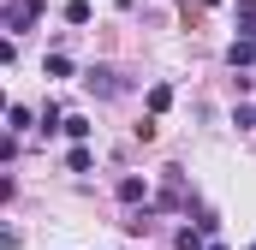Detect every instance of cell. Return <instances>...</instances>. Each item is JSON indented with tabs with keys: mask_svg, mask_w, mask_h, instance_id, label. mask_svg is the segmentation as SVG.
I'll return each instance as SVG.
<instances>
[{
	"mask_svg": "<svg viewBox=\"0 0 256 250\" xmlns=\"http://www.w3.org/2000/svg\"><path fill=\"white\" fill-rule=\"evenodd\" d=\"M226 66H232V72L256 66V36H232V42H226Z\"/></svg>",
	"mask_w": 256,
	"mask_h": 250,
	"instance_id": "obj_3",
	"label": "cell"
},
{
	"mask_svg": "<svg viewBox=\"0 0 256 250\" xmlns=\"http://www.w3.org/2000/svg\"><path fill=\"white\" fill-rule=\"evenodd\" d=\"M90 161H96V155H90L84 143H72V155H66V167H72V173H90Z\"/></svg>",
	"mask_w": 256,
	"mask_h": 250,
	"instance_id": "obj_11",
	"label": "cell"
},
{
	"mask_svg": "<svg viewBox=\"0 0 256 250\" xmlns=\"http://www.w3.org/2000/svg\"><path fill=\"white\" fill-rule=\"evenodd\" d=\"M6 120H12V131H30V108H18V102H12V108H6Z\"/></svg>",
	"mask_w": 256,
	"mask_h": 250,
	"instance_id": "obj_13",
	"label": "cell"
},
{
	"mask_svg": "<svg viewBox=\"0 0 256 250\" xmlns=\"http://www.w3.org/2000/svg\"><path fill=\"white\" fill-rule=\"evenodd\" d=\"M66 24H90V0H66Z\"/></svg>",
	"mask_w": 256,
	"mask_h": 250,
	"instance_id": "obj_12",
	"label": "cell"
},
{
	"mask_svg": "<svg viewBox=\"0 0 256 250\" xmlns=\"http://www.w3.org/2000/svg\"><path fill=\"white\" fill-rule=\"evenodd\" d=\"M196 6H220V0H196Z\"/></svg>",
	"mask_w": 256,
	"mask_h": 250,
	"instance_id": "obj_15",
	"label": "cell"
},
{
	"mask_svg": "<svg viewBox=\"0 0 256 250\" xmlns=\"http://www.w3.org/2000/svg\"><path fill=\"white\" fill-rule=\"evenodd\" d=\"M173 244H179V250H208V232H202V226H179Z\"/></svg>",
	"mask_w": 256,
	"mask_h": 250,
	"instance_id": "obj_7",
	"label": "cell"
},
{
	"mask_svg": "<svg viewBox=\"0 0 256 250\" xmlns=\"http://www.w3.org/2000/svg\"><path fill=\"white\" fill-rule=\"evenodd\" d=\"M149 220H155V214H149V202H143V208H131L126 220H120V226H126V232H137V238H143V232H149Z\"/></svg>",
	"mask_w": 256,
	"mask_h": 250,
	"instance_id": "obj_8",
	"label": "cell"
},
{
	"mask_svg": "<svg viewBox=\"0 0 256 250\" xmlns=\"http://www.w3.org/2000/svg\"><path fill=\"white\" fill-rule=\"evenodd\" d=\"M208 250H226V244H214V238H208Z\"/></svg>",
	"mask_w": 256,
	"mask_h": 250,
	"instance_id": "obj_16",
	"label": "cell"
},
{
	"mask_svg": "<svg viewBox=\"0 0 256 250\" xmlns=\"http://www.w3.org/2000/svg\"><path fill=\"white\" fill-rule=\"evenodd\" d=\"M84 90L102 96V102H114V96H126V78H120L114 66H90V72H84Z\"/></svg>",
	"mask_w": 256,
	"mask_h": 250,
	"instance_id": "obj_2",
	"label": "cell"
},
{
	"mask_svg": "<svg viewBox=\"0 0 256 250\" xmlns=\"http://www.w3.org/2000/svg\"><path fill=\"white\" fill-rule=\"evenodd\" d=\"M250 250H256V244H250Z\"/></svg>",
	"mask_w": 256,
	"mask_h": 250,
	"instance_id": "obj_17",
	"label": "cell"
},
{
	"mask_svg": "<svg viewBox=\"0 0 256 250\" xmlns=\"http://www.w3.org/2000/svg\"><path fill=\"white\" fill-rule=\"evenodd\" d=\"M120 202H149V179L126 173V179H120Z\"/></svg>",
	"mask_w": 256,
	"mask_h": 250,
	"instance_id": "obj_5",
	"label": "cell"
},
{
	"mask_svg": "<svg viewBox=\"0 0 256 250\" xmlns=\"http://www.w3.org/2000/svg\"><path fill=\"white\" fill-rule=\"evenodd\" d=\"M167 108H173V84H149V114L161 120Z\"/></svg>",
	"mask_w": 256,
	"mask_h": 250,
	"instance_id": "obj_6",
	"label": "cell"
},
{
	"mask_svg": "<svg viewBox=\"0 0 256 250\" xmlns=\"http://www.w3.org/2000/svg\"><path fill=\"white\" fill-rule=\"evenodd\" d=\"M48 12V0H6V12H0V24H6V36H24V30H36V18Z\"/></svg>",
	"mask_w": 256,
	"mask_h": 250,
	"instance_id": "obj_1",
	"label": "cell"
},
{
	"mask_svg": "<svg viewBox=\"0 0 256 250\" xmlns=\"http://www.w3.org/2000/svg\"><path fill=\"white\" fill-rule=\"evenodd\" d=\"M66 137H72V143H84V137H90V131H96V125L84 120V114H66V125H60Z\"/></svg>",
	"mask_w": 256,
	"mask_h": 250,
	"instance_id": "obj_9",
	"label": "cell"
},
{
	"mask_svg": "<svg viewBox=\"0 0 256 250\" xmlns=\"http://www.w3.org/2000/svg\"><path fill=\"white\" fill-rule=\"evenodd\" d=\"M232 125L238 131H256V108H232Z\"/></svg>",
	"mask_w": 256,
	"mask_h": 250,
	"instance_id": "obj_14",
	"label": "cell"
},
{
	"mask_svg": "<svg viewBox=\"0 0 256 250\" xmlns=\"http://www.w3.org/2000/svg\"><path fill=\"white\" fill-rule=\"evenodd\" d=\"M232 30L238 36H256V0H238L232 6Z\"/></svg>",
	"mask_w": 256,
	"mask_h": 250,
	"instance_id": "obj_4",
	"label": "cell"
},
{
	"mask_svg": "<svg viewBox=\"0 0 256 250\" xmlns=\"http://www.w3.org/2000/svg\"><path fill=\"white\" fill-rule=\"evenodd\" d=\"M42 72H48V78H72V60H66L60 48H54V54H48V60H42Z\"/></svg>",
	"mask_w": 256,
	"mask_h": 250,
	"instance_id": "obj_10",
	"label": "cell"
}]
</instances>
